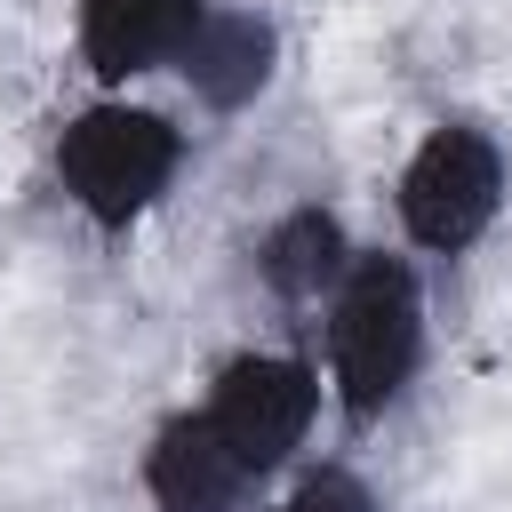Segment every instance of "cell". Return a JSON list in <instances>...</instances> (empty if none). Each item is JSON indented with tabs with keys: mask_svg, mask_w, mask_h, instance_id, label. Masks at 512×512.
I'll use <instances>...</instances> for the list:
<instances>
[{
	"mask_svg": "<svg viewBox=\"0 0 512 512\" xmlns=\"http://www.w3.org/2000/svg\"><path fill=\"white\" fill-rule=\"evenodd\" d=\"M424 360V288L408 256L360 248L328 296V384L352 424H376Z\"/></svg>",
	"mask_w": 512,
	"mask_h": 512,
	"instance_id": "6da1fadb",
	"label": "cell"
},
{
	"mask_svg": "<svg viewBox=\"0 0 512 512\" xmlns=\"http://www.w3.org/2000/svg\"><path fill=\"white\" fill-rule=\"evenodd\" d=\"M184 168V128L168 112H144L128 96H104L64 120L56 136V184L96 232H128Z\"/></svg>",
	"mask_w": 512,
	"mask_h": 512,
	"instance_id": "7a4b0ae2",
	"label": "cell"
},
{
	"mask_svg": "<svg viewBox=\"0 0 512 512\" xmlns=\"http://www.w3.org/2000/svg\"><path fill=\"white\" fill-rule=\"evenodd\" d=\"M352 232H344V216L336 208H320V200H304V208H288L264 240H256V272H264V288L272 296H288V304H312V296H336V280L352 272Z\"/></svg>",
	"mask_w": 512,
	"mask_h": 512,
	"instance_id": "ba28073f",
	"label": "cell"
},
{
	"mask_svg": "<svg viewBox=\"0 0 512 512\" xmlns=\"http://www.w3.org/2000/svg\"><path fill=\"white\" fill-rule=\"evenodd\" d=\"M280 512H384V504L352 464H304L296 488L280 496Z\"/></svg>",
	"mask_w": 512,
	"mask_h": 512,
	"instance_id": "9c48e42d",
	"label": "cell"
},
{
	"mask_svg": "<svg viewBox=\"0 0 512 512\" xmlns=\"http://www.w3.org/2000/svg\"><path fill=\"white\" fill-rule=\"evenodd\" d=\"M256 472L232 456V440L208 424V408H184L144 448V496L152 512H240Z\"/></svg>",
	"mask_w": 512,
	"mask_h": 512,
	"instance_id": "5b68a950",
	"label": "cell"
},
{
	"mask_svg": "<svg viewBox=\"0 0 512 512\" xmlns=\"http://www.w3.org/2000/svg\"><path fill=\"white\" fill-rule=\"evenodd\" d=\"M272 64H280V32H272V16H256V8H216V0H208L200 32H192L184 56H176L184 88H192L208 112H240V104H256V96L272 88Z\"/></svg>",
	"mask_w": 512,
	"mask_h": 512,
	"instance_id": "52a82bcc",
	"label": "cell"
},
{
	"mask_svg": "<svg viewBox=\"0 0 512 512\" xmlns=\"http://www.w3.org/2000/svg\"><path fill=\"white\" fill-rule=\"evenodd\" d=\"M392 208L424 256H464L504 208V144L472 120L424 128V144L408 152V168L392 184Z\"/></svg>",
	"mask_w": 512,
	"mask_h": 512,
	"instance_id": "3957f363",
	"label": "cell"
},
{
	"mask_svg": "<svg viewBox=\"0 0 512 512\" xmlns=\"http://www.w3.org/2000/svg\"><path fill=\"white\" fill-rule=\"evenodd\" d=\"M320 416V376L288 352H232L208 384V424L232 440V456L264 480L280 472Z\"/></svg>",
	"mask_w": 512,
	"mask_h": 512,
	"instance_id": "277c9868",
	"label": "cell"
},
{
	"mask_svg": "<svg viewBox=\"0 0 512 512\" xmlns=\"http://www.w3.org/2000/svg\"><path fill=\"white\" fill-rule=\"evenodd\" d=\"M208 0H80V64L104 88H128L184 56Z\"/></svg>",
	"mask_w": 512,
	"mask_h": 512,
	"instance_id": "8992f818",
	"label": "cell"
}]
</instances>
